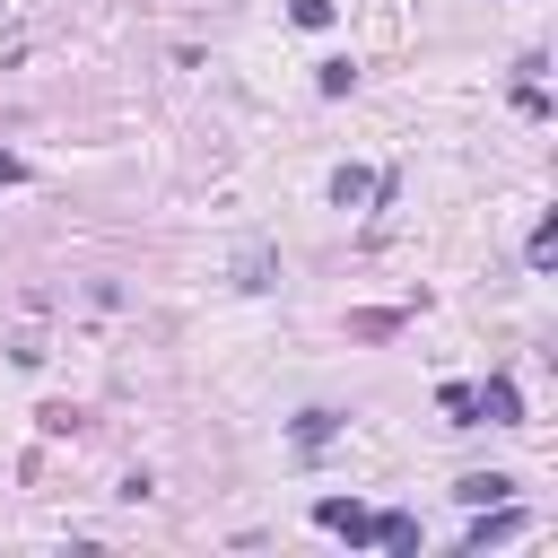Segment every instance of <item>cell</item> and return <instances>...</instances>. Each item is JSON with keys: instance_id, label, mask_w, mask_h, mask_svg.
Returning a JSON list of instances; mask_svg holds the SVG:
<instances>
[{"instance_id": "6da1fadb", "label": "cell", "mask_w": 558, "mask_h": 558, "mask_svg": "<svg viewBox=\"0 0 558 558\" xmlns=\"http://www.w3.org/2000/svg\"><path fill=\"white\" fill-rule=\"evenodd\" d=\"M480 418H497V427H523V392H514L506 375H488V384H480Z\"/></svg>"}, {"instance_id": "7a4b0ae2", "label": "cell", "mask_w": 558, "mask_h": 558, "mask_svg": "<svg viewBox=\"0 0 558 558\" xmlns=\"http://www.w3.org/2000/svg\"><path fill=\"white\" fill-rule=\"evenodd\" d=\"M314 514H323V532H349V541H375V514H357L349 497H323Z\"/></svg>"}, {"instance_id": "3957f363", "label": "cell", "mask_w": 558, "mask_h": 558, "mask_svg": "<svg viewBox=\"0 0 558 558\" xmlns=\"http://www.w3.org/2000/svg\"><path fill=\"white\" fill-rule=\"evenodd\" d=\"M453 497H462V506H506V497H514V480H506V471H471Z\"/></svg>"}, {"instance_id": "277c9868", "label": "cell", "mask_w": 558, "mask_h": 558, "mask_svg": "<svg viewBox=\"0 0 558 558\" xmlns=\"http://www.w3.org/2000/svg\"><path fill=\"white\" fill-rule=\"evenodd\" d=\"M288 436H296V445L314 453V445H331V436H340V410H305V418H296Z\"/></svg>"}, {"instance_id": "5b68a950", "label": "cell", "mask_w": 558, "mask_h": 558, "mask_svg": "<svg viewBox=\"0 0 558 558\" xmlns=\"http://www.w3.org/2000/svg\"><path fill=\"white\" fill-rule=\"evenodd\" d=\"M445 410H453V427H480V392L471 384H445Z\"/></svg>"}, {"instance_id": "8992f818", "label": "cell", "mask_w": 558, "mask_h": 558, "mask_svg": "<svg viewBox=\"0 0 558 558\" xmlns=\"http://www.w3.org/2000/svg\"><path fill=\"white\" fill-rule=\"evenodd\" d=\"M357 87V61H323V96H349Z\"/></svg>"}, {"instance_id": "52a82bcc", "label": "cell", "mask_w": 558, "mask_h": 558, "mask_svg": "<svg viewBox=\"0 0 558 558\" xmlns=\"http://www.w3.org/2000/svg\"><path fill=\"white\" fill-rule=\"evenodd\" d=\"M0 183H26V157H9V148H0Z\"/></svg>"}]
</instances>
